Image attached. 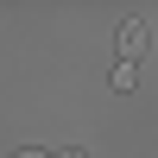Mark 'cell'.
Masks as SVG:
<instances>
[{
	"instance_id": "cell-3",
	"label": "cell",
	"mask_w": 158,
	"mask_h": 158,
	"mask_svg": "<svg viewBox=\"0 0 158 158\" xmlns=\"http://www.w3.org/2000/svg\"><path fill=\"white\" fill-rule=\"evenodd\" d=\"M57 158H89V152H82V146H63V152H57Z\"/></svg>"
},
{
	"instance_id": "cell-1",
	"label": "cell",
	"mask_w": 158,
	"mask_h": 158,
	"mask_svg": "<svg viewBox=\"0 0 158 158\" xmlns=\"http://www.w3.org/2000/svg\"><path fill=\"white\" fill-rule=\"evenodd\" d=\"M139 57H146V25L127 19V25H120V63H139Z\"/></svg>"
},
{
	"instance_id": "cell-2",
	"label": "cell",
	"mask_w": 158,
	"mask_h": 158,
	"mask_svg": "<svg viewBox=\"0 0 158 158\" xmlns=\"http://www.w3.org/2000/svg\"><path fill=\"white\" fill-rule=\"evenodd\" d=\"M139 82V63H114V89H120V95H127V89H133Z\"/></svg>"
},
{
	"instance_id": "cell-4",
	"label": "cell",
	"mask_w": 158,
	"mask_h": 158,
	"mask_svg": "<svg viewBox=\"0 0 158 158\" xmlns=\"http://www.w3.org/2000/svg\"><path fill=\"white\" fill-rule=\"evenodd\" d=\"M13 158H57V152H13Z\"/></svg>"
}]
</instances>
